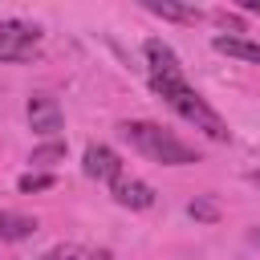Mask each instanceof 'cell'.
Masks as SVG:
<instances>
[{"mask_svg": "<svg viewBox=\"0 0 260 260\" xmlns=\"http://www.w3.org/2000/svg\"><path fill=\"white\" fill-rule=\"evenodd\" d=\"M211 45H215V53H228V57H240V61L260 65V45L248 41V37H215Z\"/></svg>", "mask_w": 260, "mask_h": 260, "instance_id": "8", "label": "cell"}, {"mask_svg": "<svg viewBox=\"0 0 260 260\" xmlns=\"http://www.w3.org/2000/svg\"><path fill=\"white\" fill-rule=\"evenodd\" d=\"M53 183H57L53 175H32V171H28V175H20V183H16V187H20L24 195H32V191H49Z\"/></svg>", "mask_w": 260, "mask_h": 260, "instance_id": "13", "label": "cell"}, {"mask_svg": "<svg viewBox=\"0 0 260 260\" xmlns=\"http://www.w3.org/2000/svg\"><path fill=\"white\" fill-rule=\"evenodd\" d=\"M118 130H122V138L134 142L150 162H162V167H191V162H199V150L187 146V142H179V138H175L171 130H162L158 122H122Z\"/></svg>", "mask_w": 260, "mask_h": 260, "instance_id": "2", "label": "cell"}, {"mask_svg": "<svg viewBox=\"0 0 260 260\" xmlns=\"http://www.w3.org/2000/svg\"><path fill=\"white\" fill-rule=\"evenodd\" d=\"M187 215L199 219V223H215V219H219V207H215L211 199H195V203L187 207Z\"/></svg>", "mask_w": 260, "mask_h": 260, "instance_id": "12", "label": "cell"}, {"mask_svg": "<svg viewBox=\"0 0 260 260\" xmlns=\"http://www.w3.org/2000/svg\"><path fill=\"white\" fill-rule=\"evenodd\" d=\"M41 49V28L28 20H0V61H32Z\"/></svg>", "mask_w": 260, "mask_h": 260, "instance_id": "3", "label": "cell"}, {"mask_svg": "<svg viewBox=\"0 0 260 260\" xmlns=\"http://www.w3.org/2000/svg\"><path fill=\"white\" fill-rule=\"evenodd\" d=\"M81 171H85L89 179L118 183V179H122V158H118L110 146H102V142H89V146H85V158H81Z\"/></svg>", "mask_w": 260, "mask_h": 260, "instance_id": "5", "label": "cell"}, {"mask_svg": "<svg viewBox=\"0 0 260 260\" xmlns=\"http://www.w3.org/2000/svg\"><path fill=\"white\" fill-rule=\"evenodd\" d=\"M150 89L183 118V122H191L195 130H203L207 138H215V142H228L232 138V130H228V122L187 85V77H150Z\"/></svg>", "mask_w": 260, "mask_h": 260, "instance_id": "1", "label": "cell"}, {"mask_svg": "<svg viewBox=\"0 0 260 260\" xmlns=\"http://www.w3.org/2000/svg\"><path fill=\"white\" fill-rule=\"evenodd\" d=\"M252 244H256V248H260V228H256V232H252Z\"/></svg>", "mask_w": 260, "mask_h": 260, "instance_id": "17", "label": "cell"}, {"mask_svg": "<svg viewBox=\"0 0 260 260\" xmlns=\"http://www.w3.org/2000/svg\"><path fill=\"white\" fill-rule=\"evenodd\" d=\"M61 158H65V142H45V146H37V150L28 154L32 167H53V162H61Z\"/></svg>", "mask_w": 260, "mask_h": 260, "instance_id": "11", "label": "cell"}, {"mask_svg": "<svg viewBox=\"0 0 260 260\" xmlns=\"http://www.w3.org/2000/svg\"><path fill=\"white\" fill-rule=\"evenodd\" d=\"M142 53H146L150 77H183V65H179V57H175V49H171L167 41L150 37V41L142 45Z\"/></svg>", "mask_w": 260, "mask_h": 260, "instance_id": "7", "label": "cell"}, {"mask_svg": "<svg viewBox=\"0 0 260 260\" xmlns=\"http://www.w3.org/2000/svg\"><path fill=\"white\" fill-rule=\"evenodd\" d=\"M24 114H28V126H32L37 134H49V138L65 126L61 106H57V98H49V93H32V98L24 102Z\"/></svg>", "mask_w": 260, "mask_h": 260, "instance_id": "4", "label": "cell"}, {"mask_svg": "<svg viewBox=\"0 0 260 260\" xmlns=\"http://www.w3.org/2000/svg\"><path fill=\"white\" fill-rule=\"evenodd\" d=\"M240 8L244 12H260V0H240Z\"/></svg>", "mask_w": 260, "mask_h": 260, "instance_id": "16", "label": "cell"}, {"mask_svg": "<svg viewBox=\"0 0 260 260\" xmlns=\"http://www.w3.org/2000/svg\"><path fill=\"white\" fill-rule=\"evenodd\" d=\"M146 12L179 20V24H195L199 20V8H187V4H175V0H146Z\"/></svg>", "mask_w": 260, "mask_h": 260, "instance_id": "9", "label": "cell"}, {"mask_svg": "<svg viewBox=\"0 0 260 260\" xmlns=\"http://www.w3.org/2000/svg\"><path fill=\"white\" fill-rule=\"evenodd\" d=\"M219 24H223V28H232V32H244V24H240L236 16H228V12H219Z\"/></svg>", "mask_w": 260, "mask_h": 260, "instance_id": "15", "label": "cell"}, {"mask_svg": "<svg viewBox=\"0 0 260 260\" xmlns=\"http://www.w3.org/2000/svg\"><path fill=\"white\" fill-rule=\"evenodd\" d=\"M252 183H256V187H260V171H256V175H252Z\"/></svg>", "mask_w": 260, "mask_h": 260, "instance_id": "18", "label": "cell"}, {"mask_svg": "<svg viewBox=\"0 0 260 260\" xmlns=\"http://www.w3.org/2000/svg\"><path fill=\"white\" fill-rule=\"evenodd\" d=\"M32 232H37V219L0 211V240H24V236H32Z\"/></svg>", "mask_w": 260, "mask_h": 260, "instance_id": "10", "label": "cell"}, {"mask_svg": "<svg viewBox=\"0 0 260 260\" xmlns=\"http://www.w3.org/2000/svg\"><path fill=\"white\" fill-rule=\"evenodd\" d=\"M110 195H114V203L118 207H130V211H146V207H154V187L150 183H142V179H118V183H110Z\"/></svg>", "mask_w": 260, "mask_h": 260, "instance_id": "6", "label": "cell"}, {"mask_svg": "<svg viewBox=\"0 0 260 260\" xmlns=\"http://www.w3.org/2000/svg\"><path fill=\"white\" fill-rule=\"evenodd\" d=\"M41 260H77V248L73 244H61V248H49Z\"/></svg>", "mask_w": 260, "mask_h": 260, "instance_id": "14", "label": "cell"}]
</instances>
